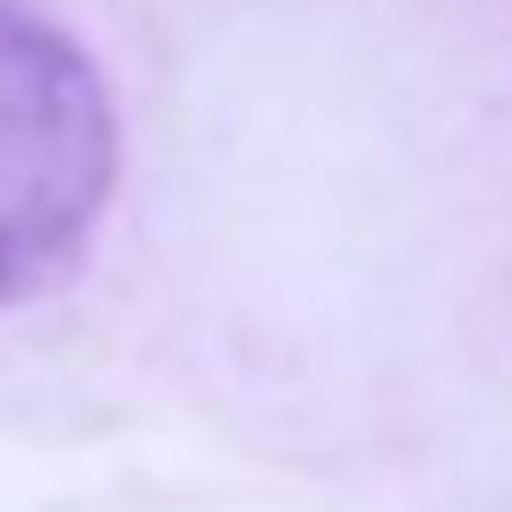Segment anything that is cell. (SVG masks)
I'll return each mask as SVG.
<instances>
[{"mask_svg": "<svg viewBox=\"0 0 512 512\" xmlns=\"http://www.w3.org/2000/svg\"><path fill=\"white\" fill-rule=\"evenodd\" d=\"M120 180V120L69 26L0 0V308L69 282Z\"/></svg>", "mask_w": 512, "mask_h": 512, "instance_id": "6da1fadb", "label": "cell"}]
</instances>
